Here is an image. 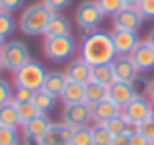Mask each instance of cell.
<instances>
[{
    "mask_svg": "<svg viewBox=\"0 0 154 145\" xmlns=\"http://www.w3.org/2000/svg\"><path fill=\"white\" fill-rule=\"evenodd\" d=\"M80 57L92 67L111 63L117 57L113 49L111 34L103 30L86 31V35L80 39Z\"/></svg>",
    "mask_w": 154,
    "mask_h": 145,
    "instance_id": "6da1fadb",
    "label": "cell"
},
{
    "mask_svg": "<svg viewBox=\"0 0 154 145\" xmlns=\"http://www.w3.org/2000/svg\"><path fill=\"white\" fill-rule=\"evenodd\" d=\"M53 14H55V12L49 10L43 2L29 4V6H27L26 10H22V14H20L18 27H20V31H22L23 35H27V37L43 35Z\"/></svg>",
    "mask_w": 154,
    "mask_h": 145,
    "instance_id": "7a4b0ae2",
    "label": "cell"
},
{
    "mask_svg": "<svg viewBox=\"0 0 154 145\" xmlns=\"http://www.w3.org/2000/svg\"><path fill=\"white\" fill-rule=\"evenodd\" d=\"M78 43L70 35H59V37H45L43 41V53L55 63H64L70 61V57L76 53Z\"/></svg>",
    "mask_w": 154,
    "mask_h": 145,
    "instance_id": "3957f363",
    "label": "cell"
},
{
    "mask_svg": "<svg viewBox=\"0 0 154 145\" xmlns=\"http://www.w3.org/2000/svg\"><path fill=\"white\" fill-rule=\"evenodd\" d=\"M45 76H47L45 65L35 61V59H31L23 67H20L18 71H14V84L16 86L29 88V90H39L43 86Z\"/></svg>",
    "mask_w": 154,
    "mask_h": 145,
    "instance_id": "277c9868",
    "label": "cell"
},
{
    "mask_svg": "<svg viewBox=\"0 0 154 145\" xmlns=\"http://www.w3.org/2000/svg\"><path fill=\"white\" fill-rule=\"evenodd\" d=\"M0 59H2L4 69L14 72L20 67H23L27 61H31V53H29V47L23 41L12 39V41H4V47L0 51Z\"/></svg>",
    "mask_w": 154,
    "mask_h": 145,
    "instance_id": "5b68a950",
    "label": "cell"
},
{
    "mask_svg": "<svg viewBox=\"0 0 154 145\" xmlns=\"http://www.w3.org/2000/svg\"><path fill=\"white\" fill-rule=\"evenodd\" d=\"M105 18L103 12L100 10V6L96 4V0H84L76 6L74 12V20H76V26L82 27L84 31H92V30H98V26L102 24V20Z\"/></svg>",
    "mask_w": 154,
    "mask_h": 145,
    "instance_id": "8992f818",
    "label": "cell"
},
{
    "mask_svg": "<svg viewBox=\"0 0 154 145\" xmlns=\"http://www.w3.org/2000/svg\"><path fill=\"white\" fill-rule=\"evenodd\" d=\"M152 108H154V104L148 100V96L137 94L127 106L121 108V114L129 120L131 126H139L143 120H146V118L152 116Z\"/></svg>",
    "mask_w": 154,
    "mask_h": 145,
    "instance_id": "52a82bcc",
    "label": "cell"
},
{
    "mask_svg": "<svg viewBox=\"0 0 154 145\" xmlns=\"http://www.w3.org/2000/svg\"><path fill=\"white\" fill-rule=\"evenodd\" d=\"M63 122L70 127L88 126L92 122V106L86 102H76V104H64L63 110Z\"/></svg>",
    "mask_w": 154,
    "mask_h": 145,
    "instance_id": "ba28073f",
    "label": "cell"
},
{
    "mask_svg": "<svg viewBox=\"0 0 154 145\" xmlns=\"http://www.w3.org/2000/svg\"><path fill=\"white\" fill-rule=\"evenodd\" d=\"M111 41H113L115 55L129 57V55L135 51V47L139 45L143 39L139 37V31H133V30H113L111 31Z\"/></svg>",
    "mask_w": 154,
    "mask_h": 145,
    "instance_id": "9c48e42d",
    "label": "cell"
},
{
    "mask_svg": "<svg viewBox=\"0 0 154 145\" xmlns=\"http://www.w3.org/2000/svg\"><path fill=\"white\" fill-rule=\"evenodd\" d=\"M113 22V30H133L139 31V27L143 26V16H140L139 8L135 6H123L115 16L111 18Z\"/></svg>",
    "mask_w": 154,
    "mask_h": 145,
    "instance_id": "30bf717a",
    "label": "cell"
},
{
    "mask_svg": "<svg viewBox=\"0 0 154 145\" xmlns=\"http://www.w3.org/2000/svg\"><path fill=\"white\" fill-rule=\"evenodd\" d=\"M137 94H139V92H137L135 82H121V80H115L113 84L107 86V98L111 100L113 104H117L119 108H125Z\"/></svg>",
    "mask_w": 154,
    "mask_h": 145,
    "instance_id": "8fae6325",
    "label": "cell"
},
{
    "mask_svg": "<svg viewBox=\"0 0 154 145\" xmlns=\"http://www.w3.org/2000/svg\"><path fill=\"white\" fill-rule=\"evenodd\" d=\"M70 135H72L70 126H66L64 122H57L49 126V130L37 141V145H70Z\"/></svg>",
    "mask_w": 154,
    "mask_h": 145,
    "instance_id": "7c38bea8",
    "label": "cell"
},
{
    "mask_svg": "<svg viewBox=\"0 0 154 145\" xmlns=\"http://www.w3.org/2000/svg\"><path fill=\"white\" fill-rule=\"evenodd\" d=\"M63 72L66 76V80H70V82L86 84L92 80V65H88L82 57H76L72 61H68V65L64 67Z\"/></svg>",
    "mask_w": 154,
    "mask_h": 145,
    "instance_id": "4fadbf2b",
    "label": "cell"
},
{
    "mask_svg": "<svg viewBox=\"0 0 154 145\" xmlns=\"http://www.w3.org/2000/svg\"><path fill=\"white\" fill-rule=\"evenodd\" d=\"M111 69L113 75H115V80H121V82H135L139 79V69L135 67L131 57H121L117 55L115 59L111 61Z\"/></svg>",
    "mask_w": 154,
    "mask_h": 145,
    "instance_id": "5bb4252c",
    "label": "cell"
},
{
    "mask_svg": "<svg viewBox=\"0 0 154 145\" xmlns=\"http://www.w3.org/2000/svg\"><path fill=\"white\" fill-rule=\"evenodd\" d=\"M51 124L53 122L49 120V116H47V114H37L33 120H29L27 124H23V126H22L23 139H29V141H35V143H37L39 139L45 135V131L49 130Z\"/></svg>",
    "mask_w": 154,
    "mask_h": 145,
    "instance_id": "9a60e30c",
    "label": "cell"
},
{
    "mask_svg": "<svg viewBox=\"0 0 154 145\" xmlns=\"http://www.w3.org/2000/svg\"><path fill=\"white\" fill-rule=\"evenodd\" d=\"M129 57L133 59V63H135V67L139 69V72L154 71V49L146 43V39L140 41Z\"/></svg>",
    "mask_w": 154,
    "mask_h": 145,
    "instance_id": "2e32d148",
    "label": "cell"
},
{
    "mask_svg": "<svg viewBox=\"0 0 154 145\" xmlns=\"http://www.w3.org/2000/svg\"><path fill=\"white\" fill-rule=\"evenodd\" d=\"M72 31V24L66 16H63L60 12H55L51 16L49 24L45 27V34L43 37H59V35H70Z\"/></svg>",
    "mask_w": 154,
    "mask_h": 145,
    "instance_id": "e0dca14e",
    "label": "cell"
},
{
    "mask_svg": "<svg viewBox=\"0 0 154 145\" xmlns=\"http://www.w3.org/2000/svg\"><path fill=\"white\" fill-rule=\"evenodd\" d=\"M66 76H64V72L60 71H49L45 76V80H43V86L41 90L49 92L51 96H55V98H60V94H63L64 86H66Z\"/></svg>",
    "mask_w": 154,
    "mask_h": 145,
    "instance_id": "ac0fdd59",
    "label": "cell"
},
{
    "mask_svg": "<svg viewBox=\"0 0 154 145\" xmlns=\"http://www.w3.org/2000/svg\"><path fill=\"white\" fill-rule=\"evenodd\" d=\"M117 114H121V108L117 106V104H113L109 98H105L102 102L92 106V120L98 122V124H105L107 120H111L113 116H117Z\"/></svg>",
    "mask_w": 154,
    "mask_h": 145,
    "instance_id": "d6986e66",
    "label": "cell"
},
{
    "mask_svg": "<svg viewBox=\"0 0 154 145\" xmlns=\"http://www.w3.org/2000/svg\"><path fill=\"white\" fill-rule=\"evenodd\" d=\"M105 98H107V86H102V84L94 82V80L84 84V102L86 104L94 106V104L102 102Z\"/></svg>",
    "mask_w": 154,
    "mask_h": 145,
    "instance_id": "ffe728a7",
    "label": "cell"
},
{
    "mask_svg": "<svg viewBox=\"0 0 154 145\" xmlns=\"http://www.w3.org/2000/svg\"><path fill=\"white\" fill-rule=\"evenodd\" d=\"M31 102H33V106L37 108L39 114H49L53 108L57 106V98H55V96H51L49 92L41 90V88L33 92V98H31Z\"/></svg>",
    "mask_w": 154,
    "mask_h": 145,
    "instance_id": "44dd1931",
    "label": "cell"
},
{
    "mask_svg": "<svg viewBox=\"0 0 154 145\" xmlns=\"http://www.w3.org/2000/svg\"><path fill=\"white\" fill-rule=\"evenodd\" d=\"M63 104H76V102H84V84L80 82H70L68 80L64 86L63 94H60Z\"/></svg>",
    "mask_w": 154,
    "mask_h": 145,
    "instance_id": "7402d4cb",
    "label": "cell"
},
{
    "mask_svg": "<svg viewBox=\"0 0 154 145\" xmlns=\"http://www.w3.org/2000/svg\"><path fill=\"white\" fill-rule=\"evenodd\" d=\"M92 80L98 82V84H102V86H109V84L115 82V75H113L111 63L92 67Z\"/></svg>",
    "mask_w": 154,
    "mask_h": 145,
    "instance_id": "603a6c76",
    "label": "cell"
},
{
    "mask_svg": "<svg viewBox=\"0 0 154 145\" xmlns=\"http://www.w3.org/2000/svg\"><path fill=\"white\" fill-rule=\"evenodd\" d=\"M0 126L20 127V118H18V110H16L14 102H8L0 106Z\"/></svg>",
    "mask_w": 154,
    "mask_h": 145,
    "instance_id": "cb8c5ba5",
    "label": "cell"
},
{
    "mask_svg": "<svg viewBox=\"0 0 154 145\" xmlns=\"http://www.w3.org/2000/svg\"><path fill=\"white\" fill-rule=\"evenodd\" d=\"M105 127L109 130V134H111V135H121V134L129 131L131 127H135V126H131V124H129V120L125 118L123 114H117V116H113L111 120H107V122H105Z\"/></svg>",
    "mask_w": 154,
    "mask_h": 145,
    "instance_id": "d4e9b609",
    "label": "cell"
},
{
    "mask_svg": "<svg viewBox=\"0 0 154 145\" xmlns=\"http://www.w3.org/2000/svg\"><path fill=\"white\" fill-rule=\"evenodd\" d=\"M111 139L113 135L109 134L105 124L94 122V126H92V145H111Z\"/></svg>",
    "mask_w": 154,
    "mask_h": 145,
    "instance_id": "484cf974",
    "label": "cell"
},
{
    "mask_svg": "<svg viewBox=\"0 0 154 145\" xmlns=\"http://www.w3.org/2000/svg\"><path fill=\"white\" fill-rule=\"evenodd\" d=\"M70 145H92V127L90 126L72 127Z\"/></svg>",
    "mask_w": 154,
    "mask_h": 145,
    "instance_id": "4316f807",
    "label": "cell"
},
{
    "mask_svg": "<svg viewBox=\"0 0 154 145\" xmlns=\"http://www.w3.org/2000/svg\"><path fill=\"white\" fill-rule=\"evenodd\" d=\"M16 110H18V118H20V126L27 124L29 120H33L35 116L39 114L37 108L33 106V102H14Z\"/></svg>",
    "mask_w": 154,
    "mask_h": 145,
    "instance_id": "83f0119b",
    "label": "cell"
},
{
    "mask_svg": "<svg viewBox=\"0 0 154 145\" xmlns=\"http://www.w3.org/2000/svg\"><path fill=\"white\" fill-rule=\"evenodd\" d=\"M14 30H16V20H14V16H12V12L0 10V37L2 39L10 37V35L14 34Z\"/></svg>",
    "mask_w": 154,
    "mask_h": 145,
    "instance_id": "f1b7e54d",
    "label": "cell"
},
{
    "mask_svg": "<svg viewBox=\"0 0 154 145\" xmlns=\"http://www.w3.org/2000/svg\"><path fill=\"white\" fill-rule=\"evenodd\" d=\"M18 143H20L18 127L0 126V145H18Z\"/></svg>",
    "mask_w": 154,
    "mask_h": 145,
    "instance_id": "f546056e",
    "label": "cell"
},
{
    "mask_svg": "<svg viewBox=\"0 0 154 145\" xmlns=\"http://www.w3.org/2000/svg\"><path fill=\"white\" fill-rule=\"evenodd\" d=\"M96 4L103 12V16H111V18L123 8V0H96Z\"/></svg>",
    "mask_w": 154,
    "mask_h": 145,
    "instance_id": "4dcf8cb0",
    "label": "cell"
},
{
    "mask_svg": "<svg viewBox=\"0 0 154 145\" xmlns=\"http://www.w3.org/2000/svg\"><path fill=\"white\" fill-rule=\"evenodd\" d=\"M135 127H137V130H139L150 143L154 141V118H152V116H150V118H146V120H143V122H140L139 126H135Z\"/></svg>",
    "mask_w": 154,
    "mask_h": 145,
    "instance_id": "1f68e13d",
    "label": "cell"
},
{
    "mask_svg": "<svg viewBox=\"0 0 154 145\" xmlns=\"http://www.w3.org/2000/svg\"><path fill=\"white\" fill-rule=\"evenodd\" d=\"M33 92L35 90H29V88H23V86H16L14 94H12V102H31Z\"/></svg>",
    "mask_w": 154,
    "mask_h": 145,
    "instance_id": "d6a6232c",
    "label": "cell"
},
{
    "mask_svg": "<svg viewBox=\"0 0 154 145\" xmlns=\"http://www.w3.org/2000/svg\"><path fill=\"white\" fill-rule=\"evenodd\" d=\"M12 94H14V88H12V84L0 76V106H2V104L12 102Z\"/></svg>",
    "mask_w": 154,
    "mask_h": 145,
    "instance_id": "836d02e7",
    "label": "cell"
},
{
    "mask_svg": "<svg viewBox=\"0 0 154 145\" xmlns=\"http://www.w3.org/2000/svg\"><path fill=\"white\" fill-rule=\"evenodd\" d=\"M137 8H139L143 20H154V0H140Z\"/></svg>",
    "mask_w": 154,
    "mask_h": 145,
    "instance_id": "e575fe53",
    "label": "cell"
},
{
    "mask_svg": "<svg viewBox=\"0 0 154 145\" xmlns=\"http://www.w3.org/2000/svg\"><path fill=\"white\" fill-rule=\"evenodd\" d=\"M49 10L53 12H60V10H66L68 6L72 4V0H41Z\"/></svg>",
    "mask_w": 154,
    "mask_h": 145,
    "instance_id": "d590c367",
    "label": "cell"
},
{
    "mask_svg": "<svg viewBox=\"0 0 154 145\" xmlns=\"http://www.w3.org/2000/svg\"><path fill=\"white\" fill-rule=\"evenodd\" d=\"M26 0H0V10L4 12H16L23 6Z\"/></svg>",
    "mask_w": 154,
    "mask_h": 145,
    "instance_id": "8d00e7d4",
    "label": "cell"
},
{
    "mask_svg": "<svg viewBox=\"0 0 154 145\" xmlns=\"http://www.w3.org/2000/svg\"><path fill=\"white\" fill-rule=\"evenodd\" d=\"M133 130H135V127H131L129 131H125V134H121V135H113L111 145H131V131Z\"/></svg>",
    "mask_w": 154,
    "mask_h": 145,
    "instance_id": "74e56055",
    "label": "cell"
},
{
    "mask_svg": "<svg viewBox=\"0 0 154 145\" xmlns=\"http://www.w3.org/2000/svg\"><path fill=\"white\" fill-rule=\"evenodd\" d=\"M131 145H152V143L148 141V139L135 127V130L131 131Z\"/></svg>",
    "mask_w": 154,
    "mask_h": 145,
    "instance_id": "f35d334b",
    "label": "cell"
},
{
    "mask_svg": "<svg viewBox=\"0 0 154 145\" xmlns=\"http://www.w3.org/2000/svg\"><path fill=\"white\" fill-rule=\"evenodd\" d=\"M146 96H148V100L154 104V79L146 82Z\"/></svg>",
    "mask_w": 154,
    "mask_h": 145,
    "instance_id": "ab89813d",
    "label": "cell"
},
{
    "mask_svg": "<svg viewBox=\"0 0 154 145\" xmlns=\"http://www.w3.org/2000/svg\"><path fill=\"white\" fill-rule=\"evenodd\" d=\"M139 2H140V0H123V6H139Z\"/></svg>",
    "mask_w": 154,
    "mask_h": 145,
    "instance_id": "60d3db41",
    "label": "cell"
},
{
    "mask_svg": "<svg viewBox=\"0 0 154 145\" xmlns=\"http://www.w3.org/2000/svg\"><path fill=\"white\" fill-rule=\"evenodd\" d=\"M146 43H148V45H150L152 49H154V30L150 31V34H148V37H146Z\"/></svg>",
    "mask_w": 154,
    "mask_h": 145,
    "instance_id": "b9f144b4",
    "label": "cell"
},
{
    "mask_svg": "<svg viewBox=\"0 0 154 145\" xmlns=\"http://www.w3.org/2000/svg\"><path fill=\"white\" fill-rule=\"evenodd\" d=\"M22 145H37V143H35V141H29V139H23Z\"/></svg>",
    "mask_w": 154,
    "mask_h": 145,
    "instance_id": "7bdbcfd3",
    "label": "cell"
},
{
    "mask_svg": "<svg viewBox=\"0 0 154 145\" xmlns=\"http://www.w3.org/2000/svg\"><path fill=\"white\" fill-rule=\"evenodd\" d=\"M2 47H4V39L0 37V51H2Z\"/></svg>",
    "mask_w": 154,
    "mask_h": 145,
    "instance_id": "ee69618b",
    "label": "cell"
},
{
    "mask_svg": "<svg viewBox=\"0 0 154 145\" xmlns=\"http://www.w3.org/2000/svg\"><path fill=\"white\" fill-rule=\"evenodd\" d=\"M2 69H4V67H2V59H0V72H2Z\"/></svg>",
    "mask_w": 154,
    "mask_h": 145,
    "instance_id": "f6af8a7d",
    "label": "cell"
},
{
    "mask_svg": "<svg viewBox=\"0 0 154 145\" xmlns=\"http://www.w3.org/2000/svg\"><path fill=\"white\" fill-rule=\"evenodd\" d=\"M152 118H154V108H152Z\"/></svg>",
    "mask_w": 154,
    "mask_h": 145,
    "instance_id": "bcb514c9",
    "label": "cell"
},
{
    "mask_svg": "<svg viewBox=\"0 0 154 145\" xmlns=\"http://www.w3.org/2000/svg\"><path fill=\"white\" fill-rule=\"evenodd\" d=\"M152 145H154V141H152Z\"/></svg>",
    "mask_w": 154,
    "mask_h": 145,
    "instance_id": "7dc6e473",
    "label": "cell"
},
{
    "mask_svg": "<svg viewBox=\"0 0 154 145\" xmlns=\"http://www.w3.org/2000/svg\"><path fill=\"white\" fill-rule=\"evenodd\" d=\"M18 145H20V143H18Z\"/></svg>",
    "mask_w": 154,
    "mask_h": 145,
    "instance_id": "c3c4849f",
    "label": "cell"
}]
</instances>
